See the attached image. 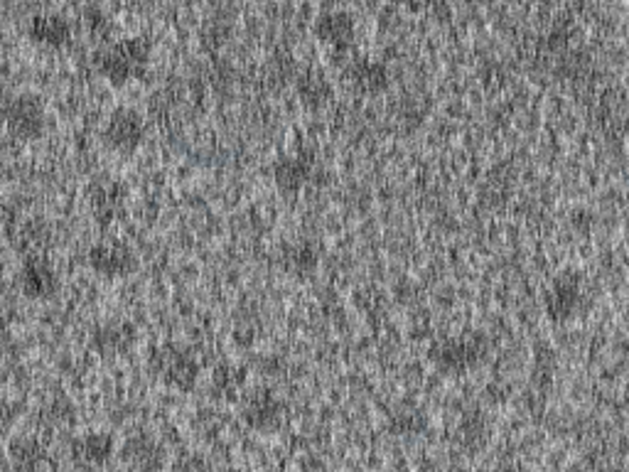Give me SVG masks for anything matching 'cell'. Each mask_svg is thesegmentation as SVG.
Masks as SVG:
<instances>
[{"mask_svg":"<svg viewBox=\"0 0 629 472\" xmlns=\"http://www.w3.org/2000/svg\"><path fill=\"white\" fill-rule=\"evenodd\" d=\"M150 57V42L145 37H128L118 45L96 55V67L111 84H126L143 72Z\"/></svg>","mask_w":629,"mask_h":472,"instance_id":"obj_1","label":"cell"},{"mask_svg":"<svg viewBox=\"0 0 629 472\" xmlns=\"http://www.w3.org/2000/svg\"><path fill=\"white\" fill-rule=\"evenodd\" d=\"M3 123L8 133L18 141H35L45 133L47 114L45 104L37 94H15L3 104Z\"/></svg>","mask_w":629,"mask_h":472,"instance_id":"obj_2","label":"cell"},{"mask_svg":"<svg viewBox=\"0 0 629 472\" xmlns=\"http://www.w3.org/2000/svg\"><path fill=\"white\" fill-rule=\"evenodd\" d=\"M18 286L25 298L30 300H50L59 291V276L47 261L40 256H32L23 264L18 273Z\"/></svg>","mask_w":629,"mask_h":472,"instance_id":"obj_3","label":"cell"},{"mask_svg":"<svg viewBox=\"0 0 629 472\" xmlns=\"http://www.w3.org/2000/svg\"><path fill=\"white\" fill-rule=\"evenodd\" d=\"M158 354V372L165 382L177 386V389H190L197 379V362L190 354L175 350H160Z\"/></svg>","mask_w":629,"mask_h":472,"instance_id":"obj_4","label":"cell"},{"mask_svg":"<svg viewBox=\"0 0 629 472\" xmlns=\"http://www.w3.org/2000/svg\"><path fill=\"white\" fill-rule=\"evenodd\" d=\"M143 121L136 111L121 109L111 116L109 126H106V141L116 150H136L143 141Z\"/></svg>","mask_w":629,"mask_h":472,"instance_id":"obj_5","label":"cell"},{"mask_svg":"<svg viewBox=\"0 0 629 472\" xmlns=\"http://www.w3.org/2000/svg\"><path fill=\"white\" fill-rule=\"evenodd\" d=\"M28 35L37 45L59 50V47H67L69 40H72V25H69L67 18L57 13L35 15L28 25Z\"/></svg>","mask_w":629,"mask_h":472,"instance_id":"obj_6","label":"cell"},{"mask_svg":"<svg viewBox=\"0 0 629 472\" xmlns=\"http://www.w3.org/2000/svg\"><path fill=\"white\" fill-rule=\"evenodd\" d=\"M89 264L96 273H104V276H126L136 268V259H133V251L126 246L101 244L89 251Z\"/></svg>","mask_w":629,"mask_h":472,"instance_id":"obj_7","label":"cell"},{"mask_svg":"<svg viewBox=\"0 0 629 472\" xmlns=\"http://www.w3.org/2000/svg\"><path fill=\"white\" fill-rule=\"evenodd\" d=\"M111 453H114V441L106 433H91L77 443L79 458L91 460V463H104Z\"/></svg>","mask_w":629,"mask_h":472,"instance_id":"obj_8","label":"cell"},{"mask_svg":"<svg viewBox=\"0 0 629 472\" xmlns=\"http://www.w3.org/2000/svg\"><path fill=\"white\" fill-rule=\"evenodd\" d=\"M317 32H320V37L325 42H347L349 37H352V20L347 18V15H325V18L320 20V25H317Z\"/></svg>","mask_w":629,"mask_h":472,"instance_id":"obj_9","label":"cell"},{"mask_svg":"<svg viewBox=\"0 0 629 472\" xmlns=\"http://www.w3.org/2000/svg\"><path fill=\"white\" fill-rule=\"evenodd\" d=\"M246 416H249V421L254 423V426H268L271 421H276V401L271 399H256L254 404L249 406V411H246Z\"/></svg>","mask_w":629,"mask_h":472,"instance_id":"obj_10","label":"cell"},{"mask_svg":"<svg viewBox=\"0 0 629 472\" xmlns=\"http://www.w3.org/2000/svg\"><path fill=\"white\" fill-rule=\"evenodd\" d=\"M276 180L281 182L283 187H298L300 180H303V168H300V163L278 165Z\"/></svg>","mask_w":629,"mask_h":472,"instance_id":"obj_11","label":"cell"},{"mask_svg":"<svg viewBox=\"0 0 629 472\" xmlns=\"http://www.w3.org/2000/svg\"><path fill=\"white\" fill-rule=\"evenodd\" d=\"M0 251H3V249H0Z\"/></svg>","mask_w":629,"mask_h":472,"instance_id":"obj_12","label":"cell"}]
</instances>
